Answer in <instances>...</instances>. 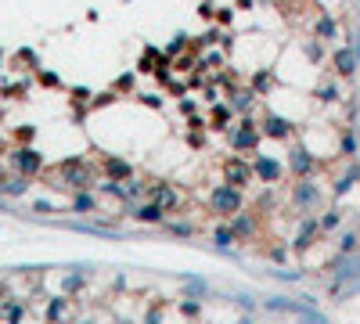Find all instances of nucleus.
<instances>
[{"mask_svg": "<svg viewBox=\"0 0 360 324\" xmlns=\"http://www.w3.org/2000/svg\"><path fill=\"white\" fill-rule=\"evenodd\" d=\"M216 206L220 209H238V194L234 191H216Z\"/></svg>", "mask_w": 360, "mask_h": 324, "instance_id": "f257e3e1", "label": "nucleus"}, {"mask_svg": "<svg viewBox=\"0 0 360 324\" xmlns=\"http://www.w3.org/2000/svg\"><path fill=\"white\" fill-rule=\"evenodd\" d=\"M339 72H342V76H349V72H353V54H349V51H339Z\"/></svg>", "mask_w": 360, "mask_h": 324, "instance_id": "f03ea898", "label": "nucleus"}, {"mask_svg": "<svg viewBox=\"0 0 360 324\" xmlns=\"http://www.w3.org/2000/svg\"><path fill=\"white\" fill-rule=\"evenodd\" d=\"M260 173H263V177H266V180H274V177H278V166H274V162H266V159H263V162H260Z\"/></svg>", "mask_w": 360, "mask_h": 324, "instance_id": "7ed1b4c3", "label": "nucleus"}, {"mask_svg": "<svg viewBox=\"0 0 360 324\" xmlns=\"http://www.w3.org/2000/svg\"><path fill=\"white\" fill-rule=\"evenodd\" d=\"M266 130H270V133H284V123H281V119H270V123H266Z\"/></svg>", "mask_w": 360, "mask_h": 324, "instance_id": "20e7f679", "label": "nucleus"}]
</instances>
